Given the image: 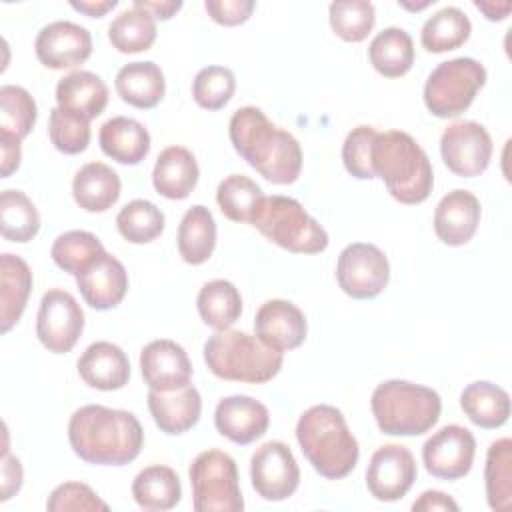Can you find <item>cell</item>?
Listing matches in <instances>:
<instances>
[{
    "instance_id": "40",
    "label": "cell",
    "mask_w": 512,
    "mask_h": 512,
    "mask_svg": "<svg viewBox=\"0 0 512 512\" xmlns=\"http://www.w3.org/2000/svg\"><path fill=\"white\" fill-rule=\"evenodd\" d=\"M104 252L106 250L98 236L86 230H68L60 234L50 248V256L56 266L72 276H78Z\"/></svg>"
},
{
    "instance_id": "17",
    "label": "cell",
    "mask_w": 512,
    "mask_h": 512,
    "mask_svg": "<svg viewBox=\"0 0 512 512\" xmlns=\"http://www.w3.org/2000/svg\"><path fill=\"white\" fill-rule=\"evenodd\" d=\"M140 372L150 390L168 392L190 384L192 362L180 344L160 338L142 348Z\"/></svg>"
},
{
    "instance_id": "19",
    "label": "cell",
    "mask_w": 512,
    "mask_h": 512,
    "mask_svg": "<svg viewBox=\"0 0 512 512\" xmlns=\"http://www.w3.org/2000/svg\"><path fill=\"white\" fill-rule=\"evenodd\" d=\"M74 278L84 302L94 310L116 308L128 292V272L124 264L108 252L98 256Z\"/></svg>"
},
{
    "instance_id": "39",
    "label": "cell",
    "mask_w": 512,
    "mask_h": 512,
    "mask_svg": "<svg viewBox=\"0 0 512 512\" xmlns=\"http://www.w3.org/2000/svg\"><path fill=\"white\" fill-rule=\"evenodd\" d=\"M486 500L492 510H506L512 502V440L500 438L490 444L484 466Z\"/></svg>"
},
{
    "instance_id": "52",
    "label": "cell",
    "mask_w": 512,
    "mask_h": 512,
    "mask_svg": "<svg viewBox=\"0 0 512 512\" xmlns=\"http://www.w3.org/2000/svg\"><path fill=\"white\" fill-rule=\"evenodd\" d=\"M132 4L146 10L150 16H154V20L156 18L170 20L182 8L180 0H162V2H158V0H134Z\"/></svg>"
},
{
    "instance_id": "36",
    "label": "cell",
    "mask_w": 512,
    "mask_h": 512,
    "mask_svg": "<svg viewBox=\"0 0 512 512\" xmlns=\"http://www.w3.org/2000/svg\"><path fill=\"white\" fill-rule=\"evenodd\" d=\"M472 32L470 18L456 6H446L434 12L422 26L420 42L426 52L442 54L460 48Z\"/></svg>"
},
{
    "instance_id": "14",
    "label": "cell",
    "mask_w": 512,
    "mask_h": 512,
    "mask_svg": "<svg viewBox=\"0 0 512 512\" xmlns=\"http://www.w3.org/2000/svg\"><path fill=\"white\" fill-rule=\"evenodd\" d=\"M474 454L476 438L460 424L440 428L422 446V460L428 474L440 480L464 478L472 468Z\"/></svg>"
},
{
    "instance_id": "46",
    "label": "cell",
    "mask_w": 512,
    "mask_h": 512,
    "mask_svg": "<svg viewBox=\"0 0 512 512\" xmlns=\"http://www.w3.org/2000/svg\"><path fill=\"white\" fill-rule=\"evenodd\" d=\"M376 138V130L372 126H356L348 132L342 144V162L350 176L358 180H372V142Z\"/></svg>"
},
{
    "instance_id": "8",
    "label": "cell",
    "mask_w": 512,
    "mask_h": 512,
    "mask_svg": "<svg viewBox=\"0 0 512 512\" xmlns=\"http://www.w3.org/2000/svg\"><path fill=\"white\" fill-rule=\"evenodd\" d=\"M486 84V68L468 56L440 62L424 84V104L436 118H454L470 108Z\"/></svg>"
},
{
    "instance_id": "33",
    "label": "cell",
    "mask_w": 512,
    "mask_h": 512,
    "mask_svg": "<svg viewBox=\"0 0 512 512\" xmlns=\"http://www.w3.org/2000/svg\"><path fill=\"white\" fill-rule=\"evenodd\" d=\"M132 496L144 510H170L182 498L180 478L170 466H148L136 474Z\"/></svg>"
},
{
    "instance_id": "7",
    "label": "cell",
    "mask_w": 512,
    "mask_h": 512,
    "mask_svg": "<svg viewBox=\"0 0 512 512\" xmlns=\"http://www.w3.org/2000/svg\"><path fill=\"white\" fill-rule=\"evenodd\" d=\"M252 226L272 244L294 254H318L328 248L326 230L290 196L264 198Z\"/></svg>"
},
{
    "instance_id": "4",
    "label": "cell",
    "mask_w": 512,
    "mask_h": 512,
    "mask_svg": "<svg viewBox=\"0 0 512 512\" xmlns=\"http://www.w3.org/2000/svg\"><path fill=\"white\" fill-rule=\"evenodd\" d=\"M372 172L382 178L400 204L424 202L434 186V172L424 148L402 130L376 132L372 142Z\"/></svg>"
},
{
    "instance_id": "9",
    "label": "cell",
    "mask_w": 512,
    "mask_h": 512,
    "mask_svg": "<svg viewBox=\"0 0 512 512\" xmlns=\"http://www.w3.org/2000/svg\"><path fill=\"white\" fill-rule=\"evenodd\" d=\"M188 474L196 512H242L238 468L230 454L204 450L192 460Z\"/></svg>"
},
{
    "instance_id": "41",
    "label": "cell",
    "mask_w": 512,
    "mask_h": 512,
    "mask_svg": "<svg viewBox=\"0 0 512 512\" xmlns=\"http://www.w3.org/2000/svg\"><path fill=\"white\" fill-rule=\"evenodd\" d=\"M120 236L132 244H148L164 232V212L150 200H132L116 216Z\"/></svg>"
},
{
    "instance_id": "53",
    "label": "cell",
    "mask_w": 512,
    "mask_h": 512,
    "mask_svg": "<svg viewBox=\"0 0 512 512\" xmlns=\"http://www.w3.org/2000/svg\"><path fill=\"white\" fill-rule=\"evenodd\" d=\"M116 0H72L70 6L90 18H102L106 12H110L112 8H116Z\"/></svg>"
},
{
    "instance_id": "51",
    "label": "cell",
    "mask_w": 512,
    "mask_h": 512,
    "mask_svg": "<svg viewBox=\"0 0 512 512\" xmlns=\"http://www.w3.org/2000/svg\"><path fill=\"white\" fill-rule=\"evenodd\" d=\"M458 504L444 492L440 490H426L420 494V498L412 504L414 512H434V510H452L458 512Z\"/></svg>"
},
{
    "instance_id": "18",
    "label": "cell",
    "mask_w": 512,
    "mask_h": 512,
    "mask_svg": "<svg viewBox=\"0 0 512 512\" xmlns=\"http://www.w3.org/2000/svg\"><path fill=\"white\" fill-rule=\"evenodd\" d=\"M214 426L230 442L246 446L266 434L270 412L262 402L250 396H226L216 404Z\"/></svg>"
},
{
    "instance_id": "29",
    "label": "cell",
    "mask_w": 512,
    "mask_h": 512,
    "mask_svg": "<svg viewBox=\"0 0 512 512\" xmlns=\"http://www.w3.org/2000/svg\"><path fill=\"white\" fill-rule=\"evenodd\" d=\"M118 96L140 110H150L160 104L166 92L164 72L158 64L146 62H128L124 64L114 80Z\"/></svg>"
},
{
    "instance_id": "11",
    "label": "cell",
    "mask_w": 512,
    "mask_h": 512,
    "mask_svg": "<svg viewBox=\"0 0 512 512\" xmlns=\"http://www.w3.org/2000/svg\"><path fill=\"white\" fill-rule=\"evenodd\" d=\"M84 330V312L76 298L60 288L48 290L38 308L36 336L54 354L70 352Z\"/></svg>"
},
{
    "instance_id": "35",
    "label": "cell",
    "mask_w": 512,
    "mask_h": 512,
    "mask_svg": "<svg viewBox=\"0 0 512 512\" xmlns=\"http://www.w3.org/2000/svg\"><path fill=\"white\" fill-rule=\"evenodd\" d=\"M262 188L244 174L226 176L216 190V202L220 212L232 220L242 224H252L258 210L264 202Z\"/></svg>"
},
{
    "instance_id": "5",
    "label": "cell",
    "mask_w": 512,
    "mask_h": 512,
    "mask_svg": "<svg viewBox=\"0 0 512 512\" xmlns=\"http://www.w3.org/2000/svg\"><path fill=\"white\" fill-rule=\"evenodd\" d=\"M204 362L222 380L262 384L272 380L284 362L280 350L240 330H216L204 342Z\"/></svg>"
},
{
    "instance_id": "27",
    "label": "cell",
    "mask_w": 512,
    "mask_h": 512,
    "mask_svg": "<svg viewBox=\"0 0 512 512\" xmlns=\"http://www.w3.org/2000/svg\"><path fill=\"white\" fill-rule=\"evenodd\" d=\"M32 290L30 266L16 254L0 256V332H10L28 304Z\"/></svg>"
},
{
    "instance_id": "50",
    "label": "cell",
    "mask_w": 512,
    "mask_h": 512,
    "mask_svg": "<svg viewBox=\"0 0 512 512\" xmlns=\"http://www.w3.org/2000/svg\"><path fill=\"white\" fill-rule=\"evenodd\" d=\"M20 142L22 140H18V138H12L8 134H0V152H2L0 174H2V178H8L12 172L18 170L20 160H22V146H20Z\"/></svg>"
},
{
    "instance_id": "31",
    "label": "cell",
    "mask_w": 512,
    "mask_h": 512,
    "mask_svg": "<svg viewBox=\"0 0 512 512\" xmlns=\"http://www.w3.org/2000/svg\"><path fill=\"white\" fill-rule=\"evenodd\" d=\"M176 242L186 264H204L216 246V222L212 212L202 204L188 208L178 224Z\"/></svg>"
},
{
    "instance_id": "49",
    "label": "cell",
    "mask_w": 512,
    "mask_h": 512,
    "mask_svg": "<svg viewBox=\"0 0 512 512\" xmlns=\"http://www.w3.org/2000/svg\"><path fill=\"white\" fill-rule=\"evenodd\" d=\"M22 464L16 456L8 452V440L2 450V482H0V500H10L22 486Z\"/></svg>"
},
{
    "instance_id": "54",
    "label": "cell",
    "mask_w": 512,
    "mask_h": 512,
    "mask_svg": "<svg viewBox=\"0 0 512 512\" xmlns=\"http://www.w3.org/2000/svg\"><path fill=\"white\" fill-rule=\"evenodd\" d=\"M474 6L492 22L504 20L512 10V2H482V0H476Z\"/></svg>"
},
{
    "instance_id": "3",
    "label": "cell",
    "mask_w": 512,
    "mask_h": 512,
    "mask_svg": "<svg viewBox=\"0 0 512 512\" xmlns=\"http://www.w3.org/2000/svg\"><path fill=\"white\" fill-rule=\"evenodd\" d=\"M296 440L312 468L328 480L348 476L358 464V442L336 406L316 404L304 410L296 424Z\"/></svg>"
},
{
    "instance_id": "25",
    "label": "cell",
    "mask_w": 512,
    "mask_h": 512,
    "mask_svg": "<svg viewBox=\"0 0 512 512\" xmlns=\"http://www.w3.org/2000/svg\"><path fill=\"white\" fill-rule=\"evenodd\" d=\"M56 102L76 116L94 120L108 104V86L94 72L74 70L58 80Z\"/></svg>"
},
{
    "instance_id": "55",
    "label": "cell",
    "mask_w": 512,
    "mask_h": 512,
    "mask_svg": "<svg viewBox=\"0 0 512 512\" xmlns=\"http://www.w3.org/2000/svg\"><path fill=\"white\" fill-rule=\"evenodd\" d=\"M398 4H400L402 8H408V10H422V8L430 6V4H434V0H426V2H422V4H408V2H404V0H398Z\"/></svg>"
},
{
    "instance_id": "12",
    "label": "cell",
    "mask_w": 512,
    "mask_h": 512,
    "mask_svg": "<svg viewBox=\"0 0 512 512\" xmlns=\"http://www.w3.org/2000/svg\"><path fill=\"white\" fill-rule=\"evenodd\" d=\"M250 480L256 494L268 502L290 498L300 484V468L288 444L264 442L250 458Z\"/></svg>"
},
{
    "instance_id": "42",
    "label": "cell",
    "mask_w": 512,
    "mask_h": 512,
    "mask_svg": "<svg viewBox=\"0 0 512 512\" xmlns=\"http://www.w3.org/2000/svg\"><path fill=\"white\" fill-rule=\"evenodd\" d=\"M328 20L344 42H362L376 24V10L368 0H336L328 8Z\"/></svg>"
},
{
    "instance_id": "26",
    "label": "cell",
    "mask_w": 512,
    "mask_h": 512,
    "mask_svg": "<svg viewBox=\"0 0 512 512\" xmlns=\"http://www.w3.org/2000/svg\"><path fill=\"white\" fill-rule=\"evenodd\" d=\"M98 142L102 152L118 164H140L150 152V134L142 122L128 116H114L100 126Z\"/></svg>"
},
{
    "instance_id": "13",
    "label": "cell",
    "mask_w": 512,
    "mask_h": 512,
    "mask_svg": "<svg viewBox=\"0 0 512 512\" xmlns=\"http://www.w3.org/2000/svg\"><path fill=\"white\" fill-rule=\"evenodd\" d=\"M440 154L450 172L462 178L480 176L492 158V138L488 130L474 120L448 124L440 138Z\"/></svg>"
},
{
    "instance_id": "47",
    "label": "cell",
    "mask_w": 512,
    "mask_h": 512,
    "mask_svg": "<svg viewBox=\"0 0 512 512\" xmlns=\"http://www.w3.org/2000/svg\"><path fill=\"white\" fill-rule=\"evenodd\" d=\"M50 512H68V510H108V504L82 482H64L56 486L46 502Z\"/></svg>"
},
{
    "instance_id": "32",
    "label": "cell",
    "mask_w": 512,
    "mask_h": 512,
    "mask_svg": "<svg viewBox=\"0 0 512 512\" xmlns=\"http://www.w3.org/2000/svg\"><path fill=\"white\" fill-rule=\"evenodd\" d=\"M370 64L384 78H400L414 64V42L404 28H384L368 46Z\"/></svg>"
},
{
    "instance_id": "20",
    "label": "cell",
    "mask_w": 512,
    "mask_h": 512,
    "mask_svg": "<svg viewBox=\"0 0 512 512\" xmlns=\"http://www.w3.org/2000/svg\"><path fill=\"white\" fill-rule=\"evenodd\" d=\"M254 330L264 344L286 352L302 346L308 334V324L304 312L296 304L276 298L258 308Z\"/></svg>"
},
{
    "instance_id": "43",
    "label": "cell",
    "mask_w": 512,
    "mask_h": 512,
    "mask_svg": "<svg viewBox=\"0 0 512 512\" xmlns=\"http://www.w3.org/2000/svg\"><path fill=\"white\" fill-rule=\"evenodd\" d=\"M36 102L22 86L6 84L0 88V134L26 138L36 124Z\"/></svg>"
},
{
    "instance_id": "10",
    "label": "cell",
    "mask_w": 512,
    "mask_h": 512,
    "mask_svg": "<svg viewBox=\"0 0 512 512\" xmlns=\"http://www.w3.org/2000/svg\"><path fill=\"white\" fill-rule=\"evenodd\" d=\"M336 280L344 294L356 300H370L382 294L390 280L386 254L370 242L348 244L336 264Z\"/></svg>"
},
{
    "instance_id": "15",
    "label": "cell",
    "mask_w": 512,
    "mask_h": 512,
    "mask_svg": "<svg viewBox=\"0 0 512 512\" xmlns=\"http://www.w3.org/2000/svg\"><path fill=\"white\" fill-rule=\"evenodd\" d=\"M418 476L412 452L402 444L380 446L366 468L368 492L380 502H396L408 494Z\"/></svg>"
},
{
    "instance_id": "45",
    "label": "cell",
    "mask_w": 512,
    "mask_h": 512,
    "mask_svg": "<svg viewBox=\"0 0 512 512\" xmlns=\"http://www.w3.org/2000/svg\"><path fill=\"white\" fill-rule=\"evenodd\" d=\"M48 136L62 154H80L90 144V120L56 106L50 110Z\"/></svg>"
},
{
    "instance_id": "2",
    "label": "cell",
    "mask_w": 512,
    "mask_h": 512,
    "mask_svg": "<svg viewBox=\"0 0 512 512\" xmlns=\"http://www.w3.org/2000/svg\"><path fill=\"white\" fill-rule=\"evenodd\" d=\"M234 150L268 182L292 184L302 172V148L298 140L274 126L256 106H242L230 118Z\"/></svg>"
},
{
    "instance_id": "28",
    "label": "cell",
    "mask_w": 512,
    "mask_h": 512,
    "mask_svg": "<svg viewBox=\"0 0 512 512\" xmlns=\"http://www.w3.org/2000/svg\"><path fill=\"white\" fill-rule=\"evenodd\" d=\"M120 176L104 162L84 164L72 180L74 202L86 212H106L120 198Z\"/></svg>"
},
{
    "instance_id": "37",
    "label": "cell",
    "mask_w": 512,
    "mask_h": 512,
    "mask_svg": "<svg viewBox=\"0 0 512 512\" xmlns=\"http://www.w3.org/2000/svg\"><path fill=\"white\" fill-rule=\"evenodd\" d=\"M156 34L154 16L134 4L122 10L108 26V40L122 54L148 50L156 42Z\"/></svg>"
},
{
    "instance_id": "24",
    "label": "cell",
    "mask_w": 512,
    "mask_h": 512,
    "mask_svg": "<svg viewBox=\"0 0 512 512\" xmlns=\"http://www.w3.org/2000/svg\"><path fill=\"white\" fill-rule=\"evenodd\" d=\"M198 162L184 146L164 148L154 164L152 184L154 190L168 200H184L198 184Z\"/></svg>"
},
{
    "instance_id": "44",
    "label": "cell",
    "mask_w": 512,
    "mask_h": 512,
    "mask_svg": "<svg viewBox=\"0 0 512 512\" xmlns=\"http://www.w3.org/2000/svg\"><path fill=\"white\" fill-rule=\"evenodd\" d=\"M236 90L234 72L226 66H206L202 68L192 82V96L196 104L204 110L224 108Z\"/></svg>"
},
{
    "instance_id": "23",
    "label": "cell",
    "mask_w": 512,
    "mask_h": 512,
    "mask_svg": "<svg viewBox=\"0 0 512 512\" xmlns=\"http://www.w3.org/2000/svg\"><path fill=\"white\" fill-rule=\"evenodd\" d=\"M148 410L156 422V426L170 436H178L188 432L202 414V398L200 392L186 384L176 390L148 392Z\"/></svg>"
},
{
    "instance_id": "16",
    "label": "cell",
    "mask_w": 512,
    "mask_h": 512,
    "mask_svg": "<svg viewBox=\"0 0 512 512\" xmlns=\"http://www.w3.org/2000/svg\"><path fill=\"white\" fill-rule=\"evenodd\" d=\"M34 52L40 64L50 70L74 68L90 58L92 36L76 22L56 20L38 32Z\"/></svg>"
},
{
    "instance_id": "21",
    "label": "cell",
    "mask_w": 512,
    "mask_h": 512,
    "mask_svg": "<svg viewBox=\"0 0 512 512\" xmlns=\"http://www.w3.org/2000/svg\"><path fill=\"white\" fill-rule=\"evenodd\" d=\"M478 198L462 188L442 196L434 210V232L446 246H464L470 242L480 224Z\"/></svg>"
},
{
    "instance_id": "30",
    "label": "cell",
    "mask_w": 512,
    "mask_h": 512,
    "mask_svg": "<svg viewBox=\"0 0 512 512\" xmlns=\"http://www.w3.org/2000/svg\"><path fill=\"white\" fill-rule=\"evenodd\" d=\"M460 408L472 424L492 430L506 424L510 416V396L494 382L476 380L462 390Z\"/></svg>"
},
{
    "instance_id": "48",
    "label": "cell",
    "mask_w": 512,
    "mask_h": 512,
    "mask_svg": "<svg viewBox=\"0 0 512 512\" xmlns=\"http://www.w3.org/2000/svg\"><path fill=\"white\" fill-rule=\"evenodd\" d=\"M204 8L216 24L238 26L252 16L256 2L254 0H206Z\"/></svg>"
},
{
    "instance_id": "6",
    "label": "cell",
    "mask_w": 512,
    "mask_h": 512,
    "mask_svg": "<svg viewBox=\"0 0 512 512\" xmlns=\"http://www.w3.org/2000/svg\"><path fill=\"white\" fill-rule=\"evenodd\" d=\"M380 432L388 436H420L440 418V394L428 386L406 380L378 384L370 398Z\"/></svg>"
},
{
    "instance_id": "1",
    "label": "cell",
    "mask_w": 512,
    "mask_h": 512,
    "mask_svg": "<svg viewBox=\"0 0 512 512\" xmlns=\"http://www.w3.org/2000/svg\"><path fill=\"white\" fill-rule=\"evenodd\" d=\"M68 440L74 454L96 466H124L138 458L144 430L128 410L86 404L68 422Z\"/></svg>"
},
{
    "instance_id": "34",
    "label": "cell",
    "mask_w": 512,
    "mask_h": 512,
    "mask_svg": "<svg viewBox=\"0 0 512 512\" xmlns=\"http://www.w3.org/2000/svg\"><path fill=\"white\" fill-rule=\"evenodd\" d=\"M202 322L214 330L230 328L242 314V298L238 288L222 278L206 282L196 298Z\"/></svg>"
},
{
    "instance_id": "38",
    "label": "cell",
    "mask_w": 512,
    "mask_h": 512,
    "mask_svg": "<svg viewBox=\"0 0 512 512\" xmlns=\"http://www.w3.org/2000/svg\"><path fill=\"white\" fill-rule=\"evenodd\" d=\"M0 230L10 242L26 244L40 230V214L34 202L20 190H2L0 194Z\"/></svg>"
},
{
    "instance_id": "22",
    "label": "cell",
    "mask_w": 512,
    "mask_h": 512,
    "mask_svg": "<svg viewBox=\"0 0 512 512\" xmlns=\"http://www.w3.org/2000/svg\"><path fill=\"white\" fill-rule=\"evenodd\" d=\"M76 368L84 384L104 392L120 390L130 380V362L126 352L108 340L92 342L78 358Z\"/></svg>"
}]
</instances>
